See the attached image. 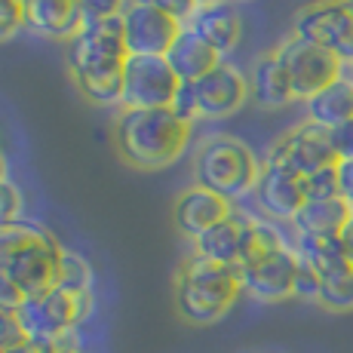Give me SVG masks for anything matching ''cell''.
Wrapping results in <instances>:
<instances>
[{"mask_svg":"<svg viewBox=\"0 0 353 353\" xmlns=\"http://www.w3.org/2000/svg\"><path fill=\"white\" fill-rule=\"evenodd\" d=\"M276 59L286 68V77L292 86V96L295 101H307L314 99L316 92H323L325 86H332L338 77H344V65L338 56H332L329 50L316 43H307V40L289 34L286 40L276 43Z\"/></svg>","mask_w":353,"mask_h":353,"instance_id":"obj_6","label":"cell"},{"mask_svg":"<svg viewBox=\"0 0 353 353\" xmlns=\"http://www.w3.org/2000/svg\"><path fill=\"white\" fill-rule=\"evenodd\" d=\"M350 206H353V203H350Z\"/></svg>","mask_w":353,"mask_h":353,"instance_id":"obj_47","label":"cell"},{"mask_svg":"<svg viewBox=\"0 0 353 353\" xmlns=\"http://www.w3.org/2000/svg\"><path fill=\"white\" fill-rule=\"evenodd\" d=\"M338 185H341V196L353 203V160L338 163Z\"/></svg>","mask_w":353,"mask_h":353,"instance_id":"obj_37","label":"cell"},{"mask_svg":"<svg viewBox=\"0 0 353 353\" xmlns=\"http://www.w3.org/2000/svg\"><path fill=\"white\" fill-rule=\"evenodd\" d=\"M188 28H191L196 37L206 40V43L225 59L228 52H234L236 43H240L243 22L230 0H219V3H209V6H196Z\"/></svg>","mask_w":353,"mask_h":353,"instance_id":"obj_17","label":"cell"},{"mask_svg":"<svg viewBox=\"0 0 353 353\" xmlns=\"http://www.w3.org/2000/svg\"><path fill=\"white\" fill-rule=\"evenodd\" d=\"M166 62H169V68L175 71V77H179L181 83H196V80L206 77L212 68H219L225 59L185 25V31L179 34V40L169 46Z\"/></svg>","mask_w":353,"mask_h":353,"instance_id":"obj_20","label":"cell"},{"mask_svg":"<svg viewBox=\"0 0 353 353\" xmlns=\"http://www.w3.org/2000/svg\"><path fill=\"white\" fill-rule=\"evenodd\" d=\"M320 286H323V276L316 274L310 264H304L298 258V274H295V292L292 298H301V301H320Z\"/></svg>","mask_w":353,"mask_h":353,"instance_id":"obj_28","label":"cell"},{"mask_svg":"<svg viewBox=\"0 0 353 353\" xmlns=\"http://www.w3.org/2000/svg\"><path fill=\"white\" fill-rule=\"evenodd\" d=\"M86 25L77 0H22V28L46 40H71Z\"/></svg>","mask_w":353,"mask_h":353,"instance_id":"obj_16","label":"cell"},{"mask_svg":"<svg viewBox=\"0 0 353 353\" xmlns=\"http://www.w3.org/2000/svg\"><path fill=\"white\" fill-rule=\"evenodd\" d=\"M350 80H353V65H350Z\"/></svg>","mask_w":353,"mask_h":353,"instance_id":"obj_43","label":"cell"},{"mask_svg":"<svg viewBox=\"0 0 353 353\" xmlns=\"http://www.w3.org/2000/svg\"><path fill=\"white\" fill-rule=\"evenodd\" d=\"M22 28V3L19 0H0V43Z\"/></svg>","mask_w":353,"mask_h":353,"instance_id":"obj_34","label":"cell"},{"mask_svg":"<svg viewBox=\"0 0 353 353\" xmlns=\"http://www.w3.org/2000/svg\"><path fill=\"white\" fill-rule=\"evenodd\" d=\"M329 139H332V148H335V154H338V163L353 160V120L329 129Z\"/></svg>","mask_w":353,"mask_h":353,"instance_id":"obj_35","label":"cell"},{"mask_svg":"<svg viewBox=\"0 0 353 353\" xmlns=\"http://www.w3.org/2000/svg\"><path fill=\"white\" fill-rule=\"evenodd\" d=\"M338 240H341V249H344V255H347V261L353 264V219L344 225V230L338 234Z\"/></svg>","mask_w":353,"mask_h":353,"instance_id":"obj_38","label":"cell"},{"mask_svg":"<svg viewBox=\"0 0 353 353\" xmlns=\"http://www.w3.org/2000/svg\"><path fill=\"white\" fill-rule=\"evenodd\" d=\"M120 19H123V43L129 56H166L169 46L185 31L179 19L139 3H129Z\"/></svg>","mask_w":353,"mask_h":353,"instance_id":"obj_11","label":"cell"},{"mask_svg":"<svg viewBox=\"0 0 353 353\" xmlns=\"http://www.w3.org/2000/svg\"><path fill=\"white\" fill-rule=\"evenodd\" d=\"M255 203L258 209L264 212V219H274V221H289L301 212V206L307 203L304 196V185L295 172L289 169L276 166V163L261 160V175H258V185H255Z\"/></svg>","mask_w":353,"mask_h":353,"instance_id":"obj_14","label":"cell"},{"mask_svg":"<svg viewBox=\"0 0 353 353\" xmlns=\"http://www.w3.org/2000/svg\"><path fill=\"white\" fill-rule=\"evenodd\" d=\"M320 304L329 314H350L353 310V268L341 270V274L323 276L320 286Z\"/></svg>","mask_w":353,"mask_h":353,"instance_id":"obj_26","label":"cell"},{"mask_svg":"<svg viewBox=\"0 0 353 353\" xmlns=\"http://www.w3.org/2000/svg\"><path fill=\"white\" fill-rule=\"evenodd\" d=\"M304 196L307 200H332V196H341V185H338V166L320 169V172L301 179Z\"/></svg>","mask_w":353,"mask_h":353,"instance_id":"obj_27","label":"cell"},{"mask_svg":"<svg viewBox=\"0 0 353 353\" xmlns=\"http://www.w3.org/2000/svg\"><path fill=\"white\" fill-rule=\"evenodd\" d=\"M292 249H295V255L301 258L304 264H310V268H314L320 276H332V274H341V270L353 268V264L347 261V255H344L341 240H338V236L295 234Z\"/></svg>","mask_w":353,"mask_h":353,"instance_id":"obj_23","label":"cell"},{"mask_svg":"<svg viewBox=\"0 0 353 353\" xmlns=\"http://www.w3.org/2000/svg\"><path fill=\"white\" fill-rule=\"evenodd\" d=\"M181 80L169 68L166 56H129L123 68V105L129 111L169 108Z\"/></svg>","mask_w":353,"mask_h":353,"instance_id":"obj_8","label":"cell"},{"mask_svg":"<svg viewBox=\"0 0 353 353\" xmlns=\"http://www.w3.org/2000/svg\"><path fill=\"white\" fill-rule=\"evenodd\" d=\"M129 3H139V6H151V10H160L166 16L179 19L181 25L191 22V16L196 12V3L194 0H129Z\"/></svg>","mask_w":353,"mask_h":353,"instance_id":"obj_32","label":"cell"},{"mask_svg":"<svg viewBox=\"0 0 353 353\" xmlns=\"http://www.w3.org/2000/svg\"><path fill=\"white\" fill-rule=\"evenodd\" d=\"M246 77H249V99H252L258 108H264V111H280V108L295 101L289 77H286V68H283V62L276 59L274 50L258 56Z\"/></svg>","mask_w":353,"mask_h":353,"instance_id":"obj_18","label":"cell"},{"mask_svg":"<svg viewBox=\"0 0 353 353\" xmlns=\"http://www.w3.org/2000/svg\"><path fill=\"white\" fill-rule=\"evenodd\" d=\"M169 111L175 114V117L181 120V123L191 126L194 120H200V105H196V90L194 83H181L179 92H175L172 105H169Z\"/></svg>","mask_w":353,"mask_h":353,"instance_id":"obj_29","label":"cell"},{"mask_svg":"<svg viewBox=\"0 0 353 353\" xmlns=\"http://www.w3.org/2000/svg\"><path fill=\"white\" fill-rule=\"evenodd\" d=\"M264 160L289 169L298 179H307V175L320 172V169L338 166V154H335V148H332L329 129L310 123V120L289 129L283 139H276Z\"/></svg>","mask_w":353,"mask_h":353,"instance_id":"obj_9","label":"cell"},{"mask_svg":"<svg viewBox=\"0 0 353 353\" xmlns=\"http://www.w3.org/2000/svg\"><path fill=\"white\" fill-rule=\"evenodd\" d=\"M234 212V203L225 200V196L212 194V191H203V188H188L175 196L172 203V221L175 230L188 240H196L203 236L209 228H215L219 221H225L228 215Z\"/></svg>","mask_w":353,"mask_h":353,"instance_id":"obj_15","label":"cell"},{"mask_svg":"<svg viewBox=\"0 0 353 353\" xmlns=\"http://www.w3.org/2000/svg\"><path fill=\"white\" fill-rule=\"evenodd\" d=\"M292 34L307 43H316L353 65V10L344 0H314L301 6L292 19Z\"/></svg>","mask_w":353,"mask_h":353,"instance_id":"obj_7","label":"cell"},{"mask_svg":"<svg viewBox=\"0 0 353 353\" xmlns=\"http://www.w3.org/2000/svg\"><path fill=\"white\" fill-rule=\"evenodd\" d=\"M19 3H22V0H19Z\"/></svg>","mask_w":353,"mask_h":353,"instance_id":"obj_46","label":"cell"},{"mask_svg":"<svg viewBox=\"0 0 353 353\" xmlns=\"http://www.w3.org/2000/svg\"><path fill=\"white\" fill-rule=\"evenodd\" d=\"M65 56L74 86L90 105H123V68L129 59L123 43V19L111 16L101 22H86L65 43Z\"/></svg>","mask_w":353,"mask_h":353,"instance_id":"obj_1","label":"cell"},{"mask_svg":"<svg viewBox=\"0 0 353 353\" xmlns=\"http://www.w3.org/2000/svg\"><path fill=\"white\" fill-rule=\"evenodd\" d=\"M71 353H83V350H71Z\"/></svg>","mask_w":353,"mask_h":353,"instance_id":"obj_44","label":"cell"},{"mask_svg":"<svg viewBox=\"0 0 353 353\" xmlns=\"http://www.w3.org/2000/svg\"><path fill=\"white\" fill-rule=\"evenodd\" d=\"M10 353H43V350H40L34 341H25V344H19V347H16V350H10Z\"/></svg>","mask_w":353,"mask_h":353,"instance_id":"obj_39","label":"cell"},{"mask_svg":"<svg viewBox=\"0 0 353 353\" xmlns=\"http://www.w3.org/2000/svg\"><path fill=\"white\" fill-rule=\"evenodd\" d=\"M344 3H347V6H350V10H353V0H344Z\"/></svg>","mask_w":353,"mask_h":353,"instance_id":"obj_42","label":"cell"},{"mask_svg":"<svg viewBox=\"0 0 353 353\" xmlns=\"http://www.w3.org/2000/svg\"><path fill=\"white\" fill-rule=\"evenodd\" d=\"M92 307H96L92 292L90 295H68V292L52 286L40 292V295L25 298L22 307L16 310V316L25 329V338L34 341L37 347H43L62 332L77 329L92 314Z\"/></svg>","mask_w":353,"mask_h":353,"instance_id":"obj_5","label":"cell"},{"mask_svg":"<svg viewBox=\"0 0 353 353\" xmlns=\"http://www.w3.org/2000/svg\"><path fill=\"white\" fill-rule=\"evenodd\" d=\"M307 120L323 129H335L341 123L353 120V80L350 74L338 77L332 86H325L323 92H316L314 99L304 101Z\"/></svg>","mask_w":353,"mask_h":353,"instance_id":"obj_22","label":"cell"},{"mask_svg":"<svg viewBox=\"0 0 353 353\" xmlns=\"http://www.w3.org/2000/svg\"><path fill=\"white\" fill-rule=\"evenodd\" d=\"M83 10L86 22H101L111 16H123V10L129 6V0H77Z\"/></svg>","mask_w":353,"mask_h":353,"instance_id":"obj_31","label":"cell"},{"mask_svg":"<svg viewBox=\"0 0 353 353\" xmlns=\"http://www.w3.org/2000/svg\"><path fill=\"white\" fill-rule=\"evenodd\" d=\"M249 219H252V215L234 209L225 221H219V225L209 228L203 236H196L191 252L236 270V261H240V252H243V234H246Z\"/></svg>","mask_w":353,"mask_h":353,"instance_id":"obj_19","label":"cell"},{"mask_svg":"<svg viewBox=\"0 0 353 353\" xmlns=\"http://www.w3.org/2000/svg\"><path fill=\"white\" fill-rule=\"evenodd\" d=\"M0 181H6V160H3V154H0Z\"/></svg>","mask_w":353,"mask_h":353,"instance_id":"obj_40","label":"cell"},{"mask_svg":"<svg viewBox=\"0 0 353 353\" xmlns=\"http://www.w3.org/2000/svg\"><path fill=\"white\" fill-rule=\"evenodd\" d=\"M56 289L68 292V295H90L92 292V268L86 264V258L62 249L59 274H56Z\"/></svg>","mask_w":353,"mask_h":353,"instance_id":"obj_25","label":"cell"},{"mask_svg":"<svg viewBox=\"0 0 353 353\" xmlns=\"http://www.w3.org/2000/svg\"><path fill=\"white\" fill-rule=\"evenodd\" d=\"M191 172L196 188L234 203L255 191L258 175H261V160L255 157L246 141L234 139V135H209L196 148Z\"/></svg>","mask_w":353,"mask_h":353,"instance_id":"obj_4","label":"cell"},{"mask_svg":"<svg viewBox=\"0 0 353 353\" xmlns=\"http://www.w3.org/2000/svg\"><path fill=\"white\" fill-rule=\"evenodd\" d=\"M25 329L19 323V316L12 310H0V353H10L16 350L19 344H25Z\"/></svg>","mask_w":353,"mask_h":353,"instance_id":"obj_30","label":"cell"},{"mask_svg":"<svg viewBox=\"0 0 353 353\" xmlns=\"http://www.w3.org/2000/svg\"><path fill=\"white\" fill-rule=\"evenodd\" d=\"M191 126L181 123L169 108L157 111H129L120 108V117L114 123V141L117 154L135 169H166L188 151Z\"/></svg>","mask_w":353,"mask_h":353,"instance_id":"obj_2","label":"cell"},{"mask_svg":"<svg viewBox=\"0 0 353 353\" xmlns=\"http://www.w3.org/2000/svg\"><path fill=\"white\" fill-rule=\"evenodd\" d=\"M196 6H209V3H219V0H194Z\"/></svg>","mask_w":353,"mask_h":353,"instance_id":"obj_41","label":"cell"},{"mask_svg":"<svg viewBox=\"0 0 353 353\" xmlns=\"http://www.w3.org/2000/svg\"><path fill=\"white\" fill-rule=\"evenodd\" d=\"M283 246H292V243L270 225L268 219H249L246 234H243V252H240V261H236V274H240L243 268H249V264L261 261L264 255L283 249Z\"/></svg>","mask_w":353,"mask_h":353,"instance_id":"obj_24","label":"cell"},{"mask_svg":"<svg viewBox=\"0 0 353 353\" xmlns=\"http://www.w3.org/2000/svg\"><path fill=\"white\" fill-rule=\"evenodd\" d=\"M59 258H62V246L56 243V236L40 230L34 240H28L22 249H16V252L6 258L3 270L22 289V295L31 298L56 286Z\"/></svg>","mask_w":353,"mask_h":353,"instance_id":"obj_10","label":"cell"},{"mask_svg":"<svg viewBox=\"0 0 353 353\" xmlns=\"http://www.w3.org/2000/svg\"><path fill=\"white\" fill-rule=\"evenodd\" d=\"M243 295L240 274L209 258L188 255L175 274V310L191 325H212L225 320Z\"/></svg>","mask_w":353,"mask_h":353,"instance_id":"obj_3","label":"cell"},{"mask_svg":"<svg viewBox=\"0 0 353 353\" xmlns=\"http://www.w3.org/2000/svg\"><path fill=\"white\" fill-rule=\"evenodd\" d=\"M295 274H298V255L292 246H283L276 252L264 255L261 261L249 264L240 270V286L249 298L264 304L286 301L295 292Z\"/></svg>","mask_w":353,"mask_h":353,"instance_id":"obj_12","label":"cell"},{"mask_svg":"<svg viewBox=\"0 0 353 353\" xmlns=\"http://www.w3.org/2000/svg\"><path fill=\"white\" fill-rule=\"evenodd\" d=\"M194 90L196 105H200V120H225L234 117L249 101V77L236 65L221 62L206 77L196 80Z\"/></svg>","mask_w":353,"mask_h":353,"instance_id":"obj_13","label":"cell"},{"mask_svg":"<svg viewBox=\"0 0 353 353\" xmlns=\"http://www.w3.org/2000/svg\"><path fill=\"white\" fill-rule=\"evenodd\" d=\"M350 219H353V206L344 196L307 200L301 206V212L292 219V230L295 234H310V236H338Z\"/></svg>","mask_w":353,"mask_h":353,"instance_id":"obj_21","label":"cell"},{"mask_svg":"<svg viewBox=\"0 0 353 353\" xmlns=\"http://www.w3.org/2000/svg\"><path fill=\"white\" fill-rule=\"evenodd\" d=\"M22 219V194L16 185L0 181V228Z\"/></svg>","mask_w":353,"mask_h":353,"instance_id":"obj_33","label":"cell"},{"mask_svg":"<svg viewBox=\"0 0 353 353\" xmlns=\"http://www.w3.org/2000/svg\"><path fill=\"white\" fill-rule=\"evenodd\" d=\"M22 301H25L22 289L10 280L6 270H0V310H12V314H16V310L22 307Z\"/></svg>","mask_w":353,"mask_h":353,"instance_id":"obj_36","label":"cell"},{"mask_svg":"<svg viewBox=\"0 0 353 353\" xmlns=\"http://www.w3.org/2000/svg\"><path fill=\"white\" fill-rule=\"evenodd\" d=\"M230 3H240V0H230Z\"/></svg>","mask_w":353,"mask_h":353,"instance_id":"obj_45","label":"cell"}]
</instances>
